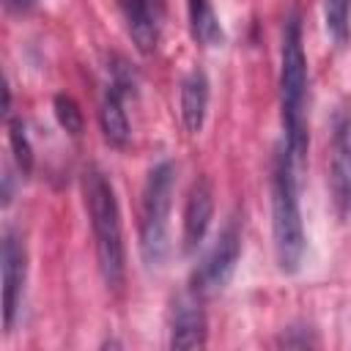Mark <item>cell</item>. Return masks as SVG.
<instances>
[{"label":"cell","mask_w":351,"mask_h":351,"mask_svg":"<svg viewBox=\"0 0 351 351\" xmlns=\"http://www.w3.org/2000/svg\"><path fill=\"white\" fill-rule=\"evenodd\" d=\"M280 118L285 145L296 165H304L310 148L307 132V58L302 47V22L296 14L288 16L282 30L280 52Z\"/></svg>","instance_id":"1"},{"label":"cell","mask_w":351,"mask_h":351,"mask_svg":"<svg viewBox=\"0 0 351 351\" xmlns=\"http://www.w3.org/2000/svg\"><path fill=\"white\" fill-rule=\"evenodd\" d=\"M271 236L274 258L282 274H296L304 258V225L299 208L296 159L282 143L271 162Z\"/></svg>","instance_id":"2"},{"label":"cell","mask_w":351,"mask_h":351,"mask_svg":"<svg viewBox=\"0 0 351 351\" xmlns=\"http://www.w3.org/2000/svg\"><path fill=\"white\" fill-rule=\"evenodd\" d=\"M82 192H85L93 241H96L99 271L107 288H121L126 274V250H123V225H121L115 189L101 170L90 167L82 178Z\"/></svg>","instance_id":"3"},{"label":"cell","mask_w":351,"mask_h":351,"mask_svg":"<svg viewBox=\"0 0 351 351\" xmlns=\"http://www.w3.org/2000/svg\"><path fill=\"white\" fill-rule=\"evenodd\" d=\"M176 186V165L162 159L143 184L140 200V255L148 269H159L170 252V206Z\"/></svg>","instance_id":"4"},{"label":"cell","mask_w":351,"mask_h":351,"mask_svg":"<svg viewBox=\"0 0 351 351\" xmlns=\"http://www.w3.org/2000/svg\"><path fill=\"white\" fill-rule=\"evenodd\" d=\"M239 258H241V225L236 217H230L219 230L217 241L211 244V250L203 255V261L192 271L189 291H195L203 299L225 291V285L230 282L239 266Z\"/></svg>","instance_id":"5"},{"label":"cell","mask_w":351,"mask_h":351,"mask_svg":"<svg viewBox=\"0 0 351 351\" xmlns=\"http://www.w3.org/2000/svg\"><path fill=\"white\" fill-rule=\"evenodd\" d=\"M0 271H3V324L5 332H14L27 277V250L16 228H5L0 247Z\"/></svg>","instance_id":"6"},{"label":"cell","mask_w":351,"mask_h":351,"mask_svg":"<svg viewBox=\"0 0 351 351\" xmlns=\"http://www.w3.org/2000/svg\"><path fill=\"white\" fill-rule=\"evenodd\" d=\"M332 197L343 222H351V110H340L332 123Z\"/></svg>","instance_id":"7"},{"label":"cell","mask_w":351,"mask_h":351,"mask_svg":"<svg viewBox=\"0 0 351 351\" xmlns=\"http://www.w3.org/2000/svg\"><path fill=\"white\" fill-rule=\"evenodd\" d=\"M208 337L203 296L186 291L176 296L170 315V348H203Z\"/></svg>","instance_id":"8"},{"label":"cell","mask_w":351,"mask_h":351,"mask_svg":"<svg viewBox=\"0 0 351 351\" xmlns=\"http://www.w3.org/2000/svg\"><path fill=\"white\" fill-rule=\"evenodd\" d=\"M211 217H214V189H211V181L206 176H200L192 189H189V197H186V206H184V233H181V247L184 252H195L206 233H208V225H211Z\"/></svg>","instance_id":"9"},{"label":"cell","mask_w":351,"mask_h":351,"mask_svg":"<svg viewBox=\"0 0 351 351\" xmlns=\"http://www.w3.org/2000/svg\"><path fill=\"white\" fill-rule=\"evenodd\" d=\"M165 25V0H126V27L134 47L151 55Z\"/></svg>","instance_id":"10"},{"label":"cell","mask_w":351,"mask_h":351,"mask_svg":"<svg viewBox=\"0 0 351 351\" xmlns=\"http://www.w3.org/2000/svg\"><path fill=\"white\" fill-rule=\"evenodd\" d=\"M208 112V77L203 69H192L181 80V123L189 134H197Z\"/></svg>","instance_id":"11"},{"label":"cell","mask_w":351,"mask_h":351,"mask_svg":"<svg viewBox=\"0 0 351 351\" xmlns=\"http://www.w3.org/2000/svg\"><path fill=\"white\" fill-rule=\"evenodd\" d=\"M99 123H101V134L112 148H123L132 137L129 132V118L123 110V90L110 85L101 104H99Z\"/></svg>","instance_id":"12"},{"label":"cell","mask_w":351,"mask_h":351,"mask_svg":"<svg viewBox=\"0 0 351 351\" xmlns=\"http://www.w3.org/2000/svg\"><path fill=\"white\" fill-rule=\"evenodd\" d=\"M186 14H189V33H192L195 44L219 47L225 41V33L214 14L211 0H186Z\"/></svg>","instance_id":"13"},{"label":"cell","mask_w":351,"mask_h":351,"mask_svg":"<svg viewBox=\"0 0 351 351\" xmlns=\"http://www.w3.org/2000/svg\"><path fill=\"white\" fill-rule=\"evenodd\" d=\"M324 25L335 47H343L351 36V0H324Z\"/></svg>","instance_id":"14"},{"label":"cell","mask_w":351,"mask_h":351,"mask_svg":"<svg viewBox=\"0 0 351 351\" xmlns=\"http://www.w3.org/2000/svg\"><path fill=\"white\" fill-rule=\"evenodd\" d=\"M8 145L14 151V162L22 176L33 170V145L27 140V129L22 118H8Z\"/></svg>","instance_id":"15"},{"label":"cell","mask_w":351,"mask_h":351,"mask_svg":"<svg viewBox=\"0 0 351 351\" xmlns=\"http://www.w3.org/2000/svg\"><path fill=\"white\" fill-rule=\"evenodd\" d=\"M55 118H58V123H60L71 137H80L82 129H85V118H82L80 104H77L71 96H66V93H58V96H55Z\"/></svg>","instance_id":"16"},{"label":"cell","mask_w":351,"mask_h":351,"mask_svg":"<svg viewBox=\"0 0 351 351\" xmlns=\"http://www.w3.org/2000/svg\"><path fill=\"white\" fill-rule=\"evenodd\" d=\"M3 5L11 14H25V11H30L36 5V0H3Z\"/></svg>","instance_id":"17"}]
</instances>
